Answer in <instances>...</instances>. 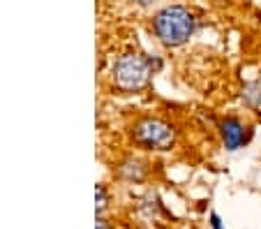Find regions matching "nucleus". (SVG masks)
<instances>
[{
	"instance_id": "obj_4",
	"label": "nucleus",
	"mask_w": 261,
	"mask_h": 229,
	"mask_svg": "<svg viewBox=\"0 0 261 229\" xmlns=\"http://www.w3.org/2000/svg\"><path fill=\"white\" fill-rule=\"evenodd\" d=\"M217 130H220V139H222V144H224V148L227 150L243 148V146L252 139V130L245 128V123H243L241 118H236V116H227V118H222Z\"/></svg>"
},
{
	"instance_id": "obj_7",
	"label": "nucleus",
	"mask_w": 261,
	"mask_h": 229,
	"mask_svg": "<svg viewBox=\"0 0 261 229\" xmlns=\"http://www.w3.org/2000/svg\"><path fill=\"white\" fill-rule=\"evenodd\" d=\"M95 201H97V215H102V211L107 209V190H104V185H97V190H95Z\"/></svg>"
},
{
	"instance_id": "obj_3",
	"label": "nucleus",
	"mask_w": 261,
	"mask_h": 229,
	"mask_svg": "<svg viewBox=\"0 0 261 229\" xmlns=\"http://www.w3.org/2000/svg\"><path fill=\"white\" fill-rule=\"evenodd\" d=\"M132 139L146 150H171L176 144V128L162 118L146 116L132 125Z\"/></svg>"
},
{
	"instance_id": "obj_5",
	"label": "nucleus",
	"mask_w": 261,
	"mask_h": 229,
	"mask_svg": "<svg viewBox=\"0 0 261 229\" xmlns=\"http://www.w3.org/2000/svg\"><path fill=\"white\" fill-rule=\"evenodd\" d=\"M118 174H120V179H125V181H143L146 179V165L137 158H127L120 162Z\"/></svg>"
},
{
	"instance_id": "obj_10",
	"label": "nucleus",
	"mask_w": 261,
	"mask_h": 229,
	"mask_svg": "<svg viewBox=\"0 0 261 229\" xmlns=\"http://www.w3.org/2000/svg\"><path fill=\"white\" fill-rule=\"evenodd\" d=\"M129 3H134V5H139V7H148L153 0H129Z\"/></svg>"
},
{
	"instance_id": "obj_9",
	"label": "nucleus",
	"mask_w": 261,
	"mask_h": 229,
	"mask_svg": "<svg viewBox=\"0 0 261 229\" xmlns=\"http://www.w3.org/2000/svg\"><path fill=\"white\" fill-rule=\"evenodd\" d=\"M97 229H111V224H109L107 220H104L102 215H99V218H97Z\"/></svg>"
},
{
	"instance_id": "obj_2",
	"label": "nucleus",
	"mask_w": 261,
	"mask_h": 229,
	"mask_svg": "<svg viewBox=\"0 0 261 229\" xmlns=\"http://www.w3.org/2000/svg\"><path fill=\"white\" fill-rule=\"evenodd\" d=\"M150 28H153L155 37L160 40V44L176 49L194 35L197 19L185 5H167L160 12H155Z\"/></svg>"
},
{
	"instance_id": "obj_1",
	"label": "nucleus",
	"mask_w": 261,
	"mask_h": 229,
	"mask_svg": "<svg viewBox=\"0 0 261 229\" xmlns=\"http://www.w3.org/2000/svg\"><path fill=\"white\" fill-rule=\"evenodd\" d=\"M160 70H162V60L158 56L123 54L116 58L111 67V81L123 93H139L150 84L153 74H158Z\"/></svg>"
},
{
	"instance_id": "obj_8",
	"label": "nucleus",
	"mask_w": 261,
	"mask_h": 229,
	"mask_svg": "<svg viewBox=\"0 0 261 229\" xmlns=\"http://www.w3.org/2000/svg\"><path fill=\"white\" fill-rule=\"evenodd\" d=\"M211 227L213 229H222V222H220V218H217V213H211Z\"/></svg>"
},
{
	"instance_id": "obj_6",
	"label": "nucleus",
	"mask_w": 261,
	"mask_h": 229,
	"mask_svg": "<svg viewBox=\"0 0 261 229\" xmlns=\"http://www.w3.org/2000/svg\"><path fill=\"white\" fill-rule=\"evenodd\" d=\"M241 100L247 109H261V81H247L243 86V93H241Z\"/></svg>"
}]
</instances>
